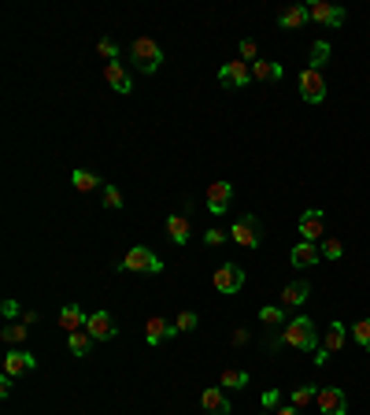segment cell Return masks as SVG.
<instances>
[{
	"label": "cell",
	"mask_w": 370,
	"mask_h": 415,
	"mask_svg": "<svg viewBox=\"0 0 370 415\" xmlns=\"http://www.w3.org/2000/svg\"><path fill=\"white\" fill-rule=\"evenodd\" d=\"M311 19V12H308V4H292V8H285V12L278 15V23L285 26V30H300L303 23Z\"/></svg>",
	"instance_id": "cell-19"
},
{
	"label": "cell",
	"mask_w": 370,
	"mask_h": 415,
	"mask_svg": "<svg viewBox=\"0 0 370 415\" xmlns=\"http://www.w3.org/2000/svg\"><path fill=\"white\" fill-rule=\"evenodd\" d=\"M241 60L245 63H256L259 60V45H256V41H248V37L241 41Z\"/></svg>",
	"instance_id": "cell-36"
},
{
	"label": "cell",
	"mask_w": 370,
	"mask_h": 415,
	"mask_svg": "<svg viewBox=\"0 0 370 415\" xmlns=\"http://www.w3.org/2000/svg\"><path fill=\"white\" fill-rule=\"evenodd\" d=\"M26 334H30V326H26V323H8L4 330H0V337H4L8 345H19V342H26Z\"/></svg>",
	"instance_id": "cell-26"
},
{
	"label": "cell",
	"mask_w": 370,
	"mask_h": 415,
	"mask_svg": "<svg viewBox=\"0 0 370 415\" xmlns=\"http://www.w3.org/2000/svg\"><path fill=\"white\" fill-rule=\"evenodd\" d=\"M226 238H230V233H226L222 227H211L208 233H204V241H208V245H222Z\"/></svg>",
	"instance_id": "cell-38"
},
{
	"label": "cell",
	"mask_w": 370,
	"mask_h": 415,
	"mask_svg": "<svg viewBox=\"0 0 370 415\" xmlns=\"http://www.w3.org/2000/svg\"><path fill=\"white\" fill-rule=\"evenodd\" d=\"M96 52H100L107 63H115V60H118V48H115V41H112V37H100V41H96Z\"/></svg>",
	"instance_id": "cell-34"
},
{
	"label": "cell",
	"mask_w": 370,
	"mask_h": 415,
	"mask_svg": "<svg viewBox=\"0 0 370 415\" xmlns=\"http://www.w3.org/2000/svg\"><path fill=\"white\" fill-rule=\"evenodd\" d=\"M315 397H319V386H297V389H292V397H289V404H292V408H303V404L315 400Z\"/></svg>",
	"instance_id": "cell-28"
},
{
	"label": "cell",
	"mask_w": 370,
	"mask_h": 415,
	"mask_svg": "<svg viewBox=\"0 0 370 415\" xmlns=\"http://www.w3.org/2000/svg\"><path fill=\"white\" fill-rule=\"evenodd\" d=\"M85 323H89V315H82V308H78V304H63V312H60V326L67 330V334L82 330Z\"/></svg>",
	"instance_id": "cell-18"
},
{
	"label": "cell",
	"mask_w": 370,
	"mask_h": 415,
	"mask_svg": "<svg viewBox=\"0 0 370 415\" xmlns=\"http://www.w3.org/2000/svg\"><path fill=\"white\" fill-rule=\"evenodd\" d=\"M167 233H170L174 245H185V241H189V219H185V215H170L167 219Z\"/></svg>",
	"instance_id": "cell-22"
},
{
	"label": "cell",
	"mask_w": 370,
	"mask_h": 415,
	"mask_svg": "<svg viewBox=\"0 0 370 415\" xmlns=\"http://www.w3.org/2000/svg\"><path fill=\"white\" fill-rule=\"evenodd\" d=\"M308 12L315 23H326V26H341L344 23V8L330 4V0H315V4H308Z\"/></svg>",
	"instance_id": "cell-11"
},
{
	"label": "cell",
	"mask_w": 370,
	"mask_h": 415,
	"mask_svg": "<svg viewBox=\"0 0 370 415\" xmlns=\"http://www.w3.org/2000/svg\"><path fill=\"white\" fill-rule=\"evenodd\" d=\"M330 63V41H315L311 45V71H322Z\"/></svg>",
	"instance_id": "cell-25"
},
{
	"label": "cell",
	"mask_w": 370,
	"mask_h": 415,
	"mask_svg": "<svg viewBox=\"0 0 370 415\" xmlns=\"http://www.w3.org/2000/svg\"><path fill=\"white\" fill-rule=\"evenodd\" d=\"M319 412L322 415H348V397H344V389H337V386H326L319 389Z\"/></svg>",
	"instance_id": "cell-8"
},
{
	"label": "cell",
	"mask_w": 370,
	"mask_h": 415,
	"mask_svg": "<svg viewBox=\"0 0 370 415\" xmlns=\"http://www.w3.org/2000/svg\"><path fill=\"white\" fill-rule=\"evenodd\" d=\"M281 337H285V345L300 348V353H315V348H319V334H315V323L308 315L292 319V323L281 330Z\"/></svg>",
	"instance_id": "cell-1"
},
{
	"label": "cell",
	"mask_w": 370,
	"mask_h": 415,
	"mask_svg": "<svg viewBox=\"0 0 370 415\" xmlns=\"http://www.w3.org/2000/svg\"><path fill=\"white\" fill-rule=\"evenodd\" d=\"M130 56H134V63L141 67V74H156L163 63V48L152 37H137L134 45H130Z\"/></svg>",
	"instance_id": "cell-2"
},
{
	"label": "cell",
	"mask_w": 370,
	"mask_h": 415,
	"mask_svg": "<svg viewBox=\"0 0 370 415\" xmlns=\"http://www.w3.org/2000/svg\"><path fill=\"white\" fill-rule=\"evenodd\" d=\"M308 293H311L308 282H289L285 290H281V304H285V308H300L303 301H308Z\"/></svg>",
	"instance_id": "cell-21"
},
{
	"label": "cell",
	"mask_w": 370,
	"mask_h": 415,
	"mask_svg": "<svg viewBox=\"0 0 370 415\" xmlns=\"http://www.w3.org/2000/svg\"><path fill=\"white\" fill-rule=\"evenodd\" d=\"M230 200H234V186L230 182H211L208 186V211L211 215H226V211H230Z\"/></svg>",
	"instance_id": "cell-9"
},
{
	"label": "cell",
	"mask_w": 370,
	"mask_h": 415,
	"mask_svg": "<svg viewBox=\"0 0 370 415\" xmlns=\"http://www.w3.org/2000/svg\"><path fill=\"white\" fill-rule=\"evenodd\" d=\"M0 312H4V319L12 323V319L19 315V304H15V301H4V308H0Z\"/></svg>",
	"instance_id": "cell-39"
},
{
	"label": "cell",
	"mask_w": 370,
	"mask_h": 415,
	"mask_svg": "<svg viewBox=\"0 0 370 415\" xmlns=\"http://www.w3.org/2000/svg\"><path fill=\"white\" fill-rule=\"evenodd\" d=\"M319 245L315 241H300V245H292V252H289V260H292V267H315L319 263Z\"/></svg>",
	"instance_id": "cell-16"
},
{
	"label": "cell",
	"mask_w": 370,
	"mask_h": 415,
	"mask_svg": "<svg viewBox=\"0 0 370 415\" xmlns=\"http://www.w3.org/2000/svg\"><path fill=\"white\" fill-rule=\"evenodd\" d=\"M322 230H326V215H322V211H303V215H300V238L303 241H319Z\"/></svg>",
	"instance_id": "cell-17"
},
{
	"label": "cell",
	"mask_w": 370,
	"mask_h": 415,
	"mask_svg": "<svg viewBox=\"0 0 370 415\" xmlns=\"http://www.w3.org/2000/svg\"><path fill=\"white\" fill-rule=\"evenodd\" d=\"M67 345H71L74 356H89V348H93L89 330H74V334H67Z\"/></svg>",
	"instance_id": "cell-23"
},
{
	"label": "cell",
	"mask_w": 370,
	"mask_h": 415,
	"mask_svg": "<svg viewBox=\"0 0 370 415\" xmlns=\"http://www.w3.org/2000/svg\"><path fill=\"white\" fill-rule=\"evenodd\" d=\"M219 382H222V386H230V389H241V386H248V375H245V371H230V367H226Z\"/></svg>",
	"instance_id": "cell-32"
},
{
	"label": "cell",
	"mask_w": 370,
	"mask_h": 415,
	"mask_svg": "<svg viewBox=\"0 0 370 415\" xmlns=\"http://www.w3.org/2000/svg\"><path fill=\"white\" fill-rule=\"evenodd\" d=\"M259 319H263L267 326H285V312H281V308H259Z\"/></svg>",
	"instance_id": "cell-31"
},
{
	"label": "cell",
	"mask_w": 370,
	"mask_h": 415,
	"mask_svg": "<svg viewBox=\"0 0 370 415\" xmlns=\"http://www.w3.org/2000/svg\"><path fill=\"white\" fill-rule=\"evenodd\" d=\"M281 63H274V60H256L252 63V82H278L281 78Z\"/></svg>",
	"instance_id": "cell-20"
},
{
	"label": "cell",
	"mask_w": 370,
	"mask_h": 415,
	"mask_svg": "<svg viewBox=\"0 0 370 415\" xmlns=\"http://www.w3.org/2000/svg\"><path fill=\"white\" fill-rule=\"evenodd\" d=\"M300 97L308 100V104H322L326 100V78H322V71H300Z\"/></svg>",
	"instance_id": "cell-6"
},
{
	"label": "cell",
	"mask_w": 370,
	"mask_h": 415,
	"mask_svg": "<svg viewBox=\"0 0 370 415\" xmlns=\"http://www.w3.org/2000/svg\"><path fill=\"white\" fill-rule=\"evenodd\" d=\"M219 82L226 89H245L248 82H252V63H245V60H230L226 67L219 71Z\"/></svg>",
	"instance_id": "cell-5"
},
{
	"label": "cell",
	"mask_w": 370,
	"mask_h": 415,
	"mask_svg": "<svg viewBox=\"0 0 370 415\" xmlns=\"http://www.w3.org/2000/svg\"><path fill=\"white\" fill-rule=\"evenodd\" d=\"M270 415H300V408H292V404H281V408L270 412Z\"/></svg>",
	"instance_id": "cell-41"
},
{
	"label": "cell",
	"mask_w": 370,
	"mask_h": 415,
	"mask_svg": "<svg viewBox=\"0 0 370 415\" xmlns=\"http://www.w3.org/2000/svg\"><path fill=\"white\" fill-rule=\"evenodd\" d=\"M104 78H107V86H112L115 93H123V97H126V93H134V78L126 74V67H123L118 60L104 67Z\"/></svg>",
	"instance_id": "cell-14"
},
{
	"label": "cell",
	"mask_w": 370,
	"mask_h": 415,
	"mask_svg": "<svg viewBox=\"0 0 370 415\" xmlns=\"http://www.w3.org/2000/svg\"><path fill=\"white\" fill-rule=\"evenodd\" d=\"M311 360H315L319 367H326V360H330V353H326V348H315V356H311Z\"/></svg>",
	"instance_id": "cell-40"
},
{
	"label": "cell",
	"mask_w": 370,
	"mask_h": 415,
	"mask_svg": "<svg viewBox=\"0 0 370 415\" xmlns=\"http://www.w3.org/2000/svg\"><path fill=\"white\" fill-rule=\"evenodd\" d=\"M104 208H123V193H118L115 186H104Z\"/></svg>",
	"instance_id": "cell-35"
},
{
	"label": "cell",
	"mask_w": 370,
	"mask_h": 415,
	"mask_svg": "<svg viewBox=\"0 0 370 415\" xmlns=\"http://www.w3.org/2000/svg\"><path fill=\"white\" fill-rule=\"evenodd\" d=\"M118 271H145V274H159L163 271V260L156 256L152 249H145V245H134V249L123 256V263H118Z\"/></svg>",
	"instance_id": "cell-3"
},
{
	"label": "cell",
	"mask_w": 370,
	"mask_h": 415,
	"mask_svg": "<svg viewBox=\"0 0 370 415\" xmlns=\"http://www.w3.org/2000/svg\"><path fill=\"white\" fill-rule=\"evenodd\" d=\"M263 408H267V412H278V408H281V393H278V389H267V393H263Z\"/></svg>",
	"instance_id": "cell-37"
},
{
	"label": "cell",
	"mask_w": 370,
	"mask_h": 415,
	"mask_svg": "<svg viewBox=\"0 0 370 415\" xmlns=\"http://www.w3.org/2000/svg\"><path fill=\"white\" fill-rule=\"evenodd\" d=\"M352 337L359 342V348H367V353H370V319H359V323L352 326Z\"/></svg>",
	"instance_id": "cell-29"
},
{
	"label": "cell",
	"mask_w": 370,
	"mask_h": 415,
	"mask_svg": "<svg viewBox=\"0 0 370 415\" xmlns=\"http://www.w3.org/2000/svg\"><path fill=\"white\" fill-rule=\"evenodd\" d=\"M0 393H4V397L12 393V375H4V378H0Z\"/></svg>",
	"instance_id": "cell-42"
},
{
	"label": "cell",
	"mask_w": 370,
	"mask_h": 415,
	"mask_svg": "<svg viewBox=\"0 0 370 415\" xmlns=\"http://www.w3.org/2000/svg\"><path fill=\"white\" fill-rule=\"evenodd\" d=\"M197 323H200V315L193 312V308H185V312H182L178 319H174V326H178L182 334H189V330H197Z\"/></svg>",
	"instance_id": "cell-30"
},
{
	"label": "cell",
	"mask_w": 370,
	"mask_h": 415,
	"mask_svg": "<svg viewBox=\"0 0 370 415\" xmlns=\"http://www.w3.org/2000/svg\"><path fill=\"white\" fill-rule=\"evenodd\" d=\"M85 330H89L93 342H112V337L118 334V326H115L112 312H93V315H89V323H85Z\"/></svg>",
	"instance_id": "cell-10"
},
{
	"label": "cell",
	"mask_w": 370,
	"mask_h": 415,
	"mask_svg": "<svg viewBox=\"0 0 370 415\" xmlns=\"http://www.w3.org/2000/svg\"><path fill=\"white\" fill-rule=\"evenodd\" d=\"M215 290L219 293H237L245 285V271L237 267V263H222V267H215Z\"/></svg>",
	"instance_id": "cell-7"
},
{
	"label": "cell",
	"mask_w": 370,
	"mask_h": 415,
	"mask_svg": "<svg viewBox=\"0 0 370 415\" xmlns=\"http://www.w3.org/2000/svg\"><path fill=\"white\" fill-rule=\"evenodd\" d=\"M341 345H344V323H330V330H326V353H337Z\"/></svg>",
	"instance_id": "cell-27"
},
{
	"label": "cell",
	"mask_w": 370,
	"mask_h": 415,
	"mask_svg": "<svg viewBox=\"0 0 370 415\" xmlns=\"http://www.w3.org/2000/svg\"><path fill=\"white\" fill-rule=\"evenodd\" d=\"M322 256H326V260H341V256H344V245L337 241V238H326V241H322Z\"/></svg>",
	"instance_id": "cell-33"
},
{
	"label": "cell",
	"mask_w": 370,
	"mask_h": 415,
	"mask_svg": "<svg viewBox=\"0 0 370 415\" xmlns=\"http://www.w3.org/2000/svg\"><path fill=\"white\" fill-rule=\"evenodd\" d=\"M71 186L78 189V193H89V189H96V186H100V178H96L93 171H82V167H78V171L71 175Z\"/></svg>",
	"instance_id": "cell-24"
},
{
	"label": "cell",
	"mask_w": 370,
	"mask_h": 415,
	"mask_svg": "<svg viewBox=\"0 0 370 415\" xmlns=\"http://www.w3.org/2000/svg\"><path fill=\"white\" fill-rule=\"evenodd\" d=\"M200 404H204V412L208 415H230V400H226V393L219 386H208L200 393Z\"/></svg>",
	"instance_id": "cell-15"
},
{
	"label": "cell",
	"mask_w": 370,
	"mask_h": 415,
	"mask_svg": "<svg viewBox=\"0 0 370 415\" xmlns=\"http://www.w3.org/2000/svg\"><path fill=\"white\" fill-rule=\"evenodd\" d=\"M182 330L174 326V323H167V319H159V315H152L148 323H145V342L148 345H159V342H167V337H178Z\"/></svg>",
	"instance_id": "cell-12"
},
{
	"label": "cell",
	"mask_w": 370,
	"mask_h": 415,
	"mask_svg": "<svg viewBox=\"0 0 370 415\" xmlns=\"http://www.w3.org/2000/svg\"><path fill=\"white\" fill-rule=\"evenodd\" d=\"M230 238H234L237 245H245V249H259V241H263V227H259L256 215H241V219L234 222Z\"/></svg>",
	"instance_id": "cell-4"
},
{
	"label": "cell",
	"mask_w": 370,
	"mask_h": 415,
	"mask_svg": "<svg viewBox=\"0 0 370 415\" xmlns=\"http://www.w3.org/2000/svg\"><path fill=\"white\" fill-rule=\"evenodd\" d=\"M37 367V360L26 353V348H12V353L4 356V375H12V378H19V375H26V371H34Z\"/></svg>",
	"instance_id": "cell-13"
}]
</instances>
